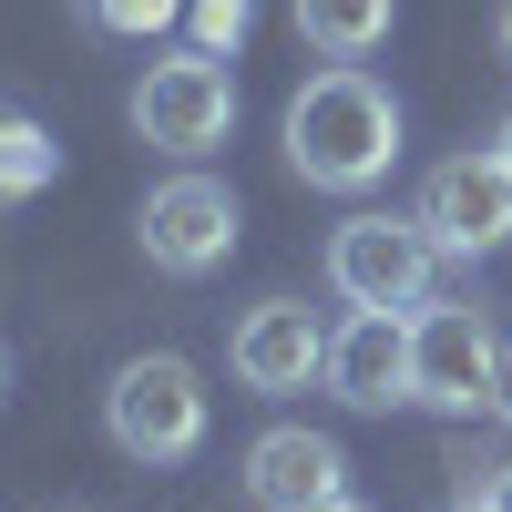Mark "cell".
I'll return each mask as SVG.
<instances>
[{
  "label": "cell",
  "instance_id": "1",
  "mask_svg": "<svg viewBox=\"0 0 512 512\" xmlns=\"http://www.w3.org/2000/svg\"><path fill=\"white\" fill-rule=\"evenodd\" d=\"M287 164L318 195H369L400 164V103L379 93L359 62H328L287 93Z\"/></svg>",
  "mask_w": 512,
  "mask_h": 512
},
{
  "label": "cell",
  "instance_id": "2",
  "mask_svg": "<svg viewBox=\"0 0 512 512\" xmlns=\"http://www.w3.org/2000/svg\"><path fill=\"white\" fill-rule=\"evenodd\" d=\"M205 420H216V400H205L195 359H175V349L123 359L113 390H103V431H113L123 461H144V472H175V461H195V451H205Z\"/></svg>",
  "mask_w": 512,
  "mask_h": 512
},
{
  "label": "cell",
  "instance_id": "3",
  "mask_svg": "<svg viewBox=\"0 0 512 512\" xmlns=\"http://www.w3.org/2000/svg\"><path fill=\"white\" fill-rule=\"evenodd\" d=\"M441 277V236L410 216H390V205H359V216H338L328 236V287L349 297V308H420Z\"/></svg>",
  "mask_w": 512,
  "mask_h": 512
},
{
  "label": "cell",
  "instance_id": "4",
  "mask_svg": "<svg viewBox=\"0 0 512 512\" xmlns=\"http://www.w3.org/2000/svg\"><path fill=\"white\" fill-rule=\"evenodd\" d=\"M134 134L154 154H175V164H205L236 134V72L216 52H195V41H175V52L144 62V82H134Z\"/></svg>",
  "mask_w": 512,
  "mask_h": 512
},
{
  "label": "cell",
  "instance_id": "5",
  "mask_svg": "<svg viewBox=\"0 0 512 512\" xmlns=\"http://www.w3.org/2000/svg\"><path fill=\"white\" fill-rule=\"evenodd\" d=\"M492 379H502L492 318L461 308V297H420L410 308V400L441 420H472V410H492Z\"/></svg>",
  "mask_w": 512,
  "mask_h": 512
},
{
  "label": "cell",
  "instance_id": "6",
  "mask_svg": "<svg viewBox=\"0 0 512 512\" xmlns=\"http://www.w3.org/2000/svg\"><path fill=\"white\" fill-rule=\"evenodd\" d=\"M236 185H216L205 164H185V175H164L154 195H144V216H134V236H144V267H164V277H216L226 256H236Z\"/></svg>",
  "mask_w": 512,
  "mask_h": 512
},
{
  "label": "cell",
  "instance_id": "7",
  "mask_svg": "<svg viewBox=\"0 0 512 512\" xmlns=\"http://www.w3.org/2000/svg\"><path fill=\"white\" fill-rule=\"evenodd\" d=\"M420 226L441 236V256H502L512 246V164L502 154H451L420 185Z\"/></svg>",
  "mask_w": 512,
  "mask_h": 512
},
{
  "label": "cell",
  "instance_id": "8",
  "mask_svg": "<svg viewBox=\"0 0 512 512\" xmlns=\"http://www.w3.org/2000/svg\"><path fill=\"white\" fill-rule=\"evenodd\" d=\"M226 369L246 379L256 400H287V390H308V379H328V328H318V308H297V297L246 308L236 338H226Z\"/></svg>",
  "mask_w": 512,
  "mask_h": 512
},
{
  "label": "cell",
  "instance_id": "9",
  "mask_svg": "<svg viewBox=\"0 0 512 512\" xmlns=\"http://www.w3.org/2000/svg\"><path fill=\"white\" fill-rule=\"evenodd\" d=\"M246 502L256 512H328V502H349V451L328 431L277 420V431L246 441Z\"/></svg>",
  "mask_w": 512,
  "mask_h": 512
},
{
  "label": "cell",
  "instance_id": "10",
  "mask_svg": "<svg viewBox=\"0 0 512 512\" xmlns=\"http://www.w3.org/2000/svg\"><path fill=\"white\" fill-rule=\"evenodd\" d=\"M328 400H349V410L410 400V308H349L328 328Z\"/></svg>",
  "mask_w": 512,
  "mask_h": 512
},
{
  "label": "cell",
  "instance_id": "11",
  "mask_svg": "<svg viewBox=\"0 0 512 512\" xmlns=\"http://www.w3.org/2000/svg\"><path fill=\"white\" fill-rule=\"evenodd\" d=\"M400 0H297V31H308L318 62H369L379 41H390Z\"/></svg>",
  "mask_w": 512,
  "mask_h": 512
},
{
  "label": "cell",
  "instance_id": "12",
  "mask_svg": "<svg viewBox=\"0 0 512 512\" xmlns=\"http://www.w3.org/2000/svg\"><path fill=\"white\" fill-rule=\"evenodd\" d=\"M52 175H62L52 123L21 113V103H0V216H11V205H31V195H52Z\"/></svg>",
  "mask_w": 512,
  "mask_h": 512
},
{
  "label": "cell",
  "instance_id": "13",
  "mask_svg": "<svg viewBox=\"0 0 512 512\" xmlns=\"http://www.w3.org/2000/svg\"><path fill=\"white\" fill-rule=\"evenodd\" d=\"M82 21H93L103 41H164L185 21V0H82Z\"/></svg>",
  "mask_w": 512,
  "mask_h": 512
},
{
  "label": "cell",
  "instance_id": "14",
  "mask_svg": "<svg viewBox=\"0 0 512 512\" xmlns=\"http://www.w3.org/2000/svg\"><path fill=\"white\" fill-rule=\"evenodd\" d=\"M246 31H256V0H185V41H195V52L236 62V52H246Z\"/></svg>",
  "mask_w": 512,
  "mask_h": 512
},
{
  "label": "cell",
  "instance_id": "15",
  "mask_svg": "<svg viewBox=\"0 0 512 512\" xmlns=\"http://www.w3.org/2000/svg\"><path fill=\"white\" fill-rule=\"evenodd\" d=\"M492 410H502V431H512V349H502V379H492Z\"/></svg>",
  "mask_w": 512,
  "mask_h": 512
},
{
  "label": "cell",
  "instance_id": "16",
  "mask_svg": "<svg viewBox=\"0 0 512 512\" xmlns=\"http://www.w3.org/2000/svg\"><path fill=\"white\" fill-rule=\"evenodd\" d=\"M482 502H492V512H512V461H502V472L482 482Z\"/></svg>",
  "mask_w": 512,
  "mask_h": 512
},
{
  "label": "cell",
  "instance_id": "17",
  "mask_svg": "<svg viewBox=\"0 0 512 512\" xmlns=\"http://www.w3.org/2000/svg\"><path fill=\"white\" fill-rule=\"evenodd\" d=\"M492 154H502V164H512V113H502V134H492Z\"/></svg>",
  "mask_w": 512,
  "mask_h": 512
},
{
  "label": "cell",
  "instance_id": "18",
  "mask_svg": "<svg viewBox=\"0 0 512 512\" xmlns=\"http://www.w3.org/2000/svg\"><path fill=\"white\" fill-rule=\"evenodd\" d=\"M502 62H512V0H502Z\"/></svg>",
  "mask_w": 512,
  "mask_h": 512
},
{
  "label": "cell",
  "instance_id": "19",
  "mask_svg": "<svg viewBox=\"0 0 512 512\" xmlns=\"http://www.w3.org/2000/svg\"><path fill=\"white\" fill-rule=\"evenodd\" d=\"M0 400H11V349H0Z\"/></svg>",
  "mask_w": 512,
  "mask_h": 512
},
{
  "label": "cell",
  "instance_id": "20",
  "mask_svg": "<svg viewBox=\"0 0 512 512\" xmlns=\"http://www.w3.org/2000/svg\"><path fill=\"white\" fill-rule=\"evenodd\" d=\"M328 512H369V502H359V492H349V502H328Z\"/></svg>",
  "mask_w": 512,
  "mask_h": 512
},
{
  "label": "cell",
  "instance_id": "21",
  "mask_svg": "<svg viewBox=\"0 0 512 512\" xmlns=\"http://www.w3.org/2000/svg\"><path fill=\"white\" fill-rule=\"evenodd\" d=\"M451 512H492V502H451Z\"/></svg>",
  "mask_w": 512,
  "mask_h": 512
},
{
  "label": "cell",
  "instance_id": "22",
  "mask_svg": "<svg viewBox=\"0 0 512 512\" xmlns=\"http://www.w3.org/2000/svg\"><path fill=\"white\" fill-rule=\"evenodd\" d=\"M72 512H82V502H72Z\"/></svg>",
  "mask_w": 512,
  "mask_h": 512
}]
</instances>
